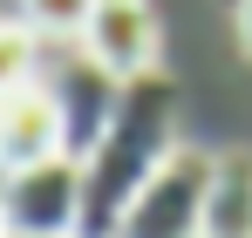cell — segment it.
I'll return each mask as SVG.
<instances>
[{
	"mask_svg": "<svg viewBox=\"0 0 252 238\" xmlns=\"http://www.w3.org/2000/svg\"><path fill=\"white\" fill-rule=\"evenodd\" d=\"M170 150H177V82L164 68H143L123 82L109 129L82 157V238H116L129 198L157 177Z\"/></svg>",
	"mask_w": 252,
	"mask_h": 238,
	"instance_id": "obj_1",
	"label": "cell"
},
{
	"mask_svg": "<svg viewBox=\"0 0 252 238\" xmlns=\"http://www.w3.org/2000/svg\"><path fill=\"white\" fill-rule=\"evenodd\" d=\"M41 89L55 95V116H62V150L68 157H89L95 136L109 129L116 102H123V75L109 61L89 55V41H48V61H41Z\"/></svg>",
	"mask_w": 252,
	"mask_h": 238,
	"instance_id": "obj_2",
	"label": "cell"
},
{
	"mask_svg": "<svg viewBox=\"0 0 252 238\" xmlns=\"http://www.w3.org/2000/svg\"><path fill=\"white\" fill-rule=\"evenodd\" d=\"M205 191H211V157L177 143L157 163V177L129 198L116 238H205Z\"/></svg>",
	"mask_w": 252,
	"mask_h": 238,
	"instance_id": "obj_3",
	"label": "cell"
},
{
	"mask_svg": "<svg viewBox=\"0 0 252 238\" xmlns=\"http://www.w3.org/2000/svg\"><path fill=\"white\" fill-rule=\"evenodd\" d=\"M0 232H82V157H41L7 170Z\"/></svg>",
	"mask_w": 252,
	"mask_h": 238,
	"instance_id": "obj_4",
	"label": "cell"
},
{
	"mask_svg": "<svg viewBox=\"0 0 252 238\" xmlns=\"http://www.w3.org/2000/svg\"><path fill=\"white\" fill-rule=\"evenodd\" d=\"M82 41H89L95 61H109V68L129 82V75H143V68H157V41H164V28H157L150 0H95Z\"/></svg>",
	"mask_w": 252,
	"mask_h": 238,
	"instance_id": "obj_5",
	"label": "cell"
},
{
	"mask_svg": "<svg viewBox=\"0 0 252 238\" xmlns=\"http://www.w3.org/2000/svg\"><path fill=\"white\" fill-rule=\"evenodd\" d=\"M0 157H7V170L62 157V116H55V95H48L41 82L0 95Z\"/></svg>",
	"mask_w": 252,
	"mask_h": 238,
	"instance_id": "obj_6",
	"label": "cell"
},
{
	"mask_svg": "<svg viewBox=\"0 0 252 238\" xmlns=\"http://www.w3.org/2000/svg\"><path fill=\"white\" fill-rule=\"evenodd\" d=\"M205 238H252V150H225V157H211Z\"/></svg>",
	"mask_w": 252,
	"mask_h": 238,
	"instance_id": "obj_7",
	"label": "cell"
},
{
	"mask_svg": "<svg viewBox=\"0 0 252 238\" xmlns=\"http://www.w3.org/2000/svg\"><path fill=\"white\" fill-rule=\"evenodd\" d=\"M41 61H48V34L28 14H0V95L41 82Z\"/></svg>",
	"mask_w": 252,
	"mask_h": 238,
	"instance_id": "obj_8",
	"label": "cell"
},
{
	"mask_svg": "<svg viewBox=\"0 0 252 238\" xmlns=\"http://www.w3.org/2000/svg\"><path fill=\"white\" fill-rule=\"evenodd\" d=\"M21 14H28L48 41H75L89 28V14H95V0H21Z\"/></svg>",
	"mask_w": 252,
	"mask_h": 238,
	"instance_id": "obj_9",
	"label": "cell"
},
{
	"mask_svg": "<svg viewBox=\"0 0 252 238\" xmlns=\"http://www.w3.org/2000/svg\"><path fill=\"white\" fill-rule=\"evenodd\" d=\"M232 21H239V41H246V55H252V0H232Z\"/></svg>",
	"mask_w": 252,
	"mask_h": 238,
	"instance_id": "obj_10",
	"label": "cell"
},
{
	"mask_svg": "<svg viewBox=\"0 0 252 238\" xmlns=\"http://www.w3.org/2000/svg\"><path fill=\"white\" fill-rule=\"evenodd\" d=\"M0 238H82V232H0Z\"/></svg>",
	"mask_w": 252,
	"mask_h": 238,
	"instance_id": "obj_11",
	"label": "cell"
},
{
	"mask_svg": "<svg viewBox=\"0 0 252 238\" xmlns=\"http://www.w3.org/2000/svg\"><path fill=\"white\" fill-rule=\"evenodd\" d=\"M0 191H7V157H0Z\"/></svg>",
	"mask_w": 252,
	"mask_h": 238,
	"instance_id": "obj_12",
	"label": "cell"
}]
</instances>
